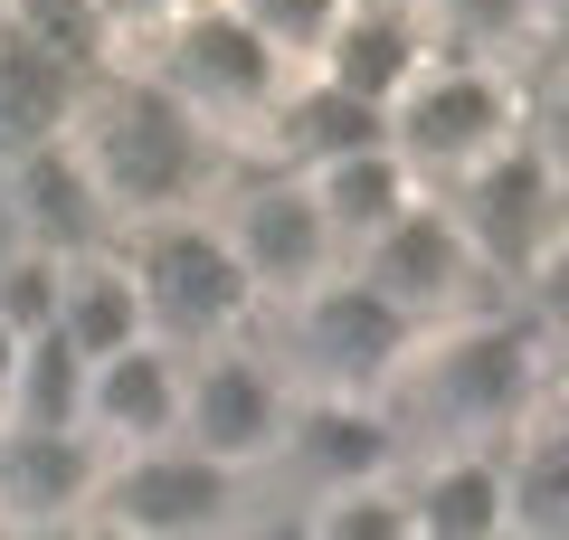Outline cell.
Listing matches in <instances>:
<instances>
[{"mask_svg": "<svg viewBox=\"0 0 569 540\" xmlns=\"http://www.w3.org/2000/svg\"><path fill=\"white\" fill-rule=\"evenodd\" d=\"M77 161L96 171L114 219L200 209L219 190V171H209V123L162 77H123L104 96H77Z\"/></svg>", "mask_w": 569, "mask_h": 540, "instance_id": "cell-1", "label": "cell"}, {"mask_svg": "<svg viewBox=\"0 0 569 540\" xmlns=\"http://www.w3.org/2000/svg\"><path fill=\"white\" fill-rule=\"evenodd\" d=\"M123 266H133V284H142L152 332L190 341V351L219 341V332H247V313H257V276H247V257L228 247L219 209H162V219H133Z\"/></svg>", "mask_w": 569, "mask_h": 540, "instance_id": "cell-2", "label": "cell"}, {"mask_svg": "<svg viewBox=\"0 0 569 540\" xmlns=\"http://www.w3.org/2000/svg\"><path fill=\"white\" fill-rule=\"evenodd\" d=\"M284 370L305 389H351V399H380L399 389L408 351H418V322L361 276V266H332L305 294H284V332H276Z\"/></svg>", "mask_w": 569, "mask_h": 540, "instance_id": "cell-3", "label": "cell"}, {"mask_svg": "<svg viewBox=\"0 0 569 540\" xmlns=\"http://www.w3.org/2000/svg\"><path fill=\"white\" fill-rule=\"evenodd\" d=\"M295 408H305V380L284 370L276 341L257 332H219L190 351V408H181V437L209 446L219 464H238V474H257V464H276L284 427H295Z\"/></svg>", "mask_w": 569, "mask_h": 540, "instance_id": "cell-4", "label": "cell"}, {"mask_svg": "<svg viewBox=\"0 0 569 540\" xmlns=\"http://www.w3.org/2000/svg\"><path fill=\"white\" fill-rule=\"evenodd\" d=\"M276 77H284V48L266 29H247L228 0H200V10H181L162 29V86L209 133H266V114L284 96Z\"/></svg>", "mask_w": 569, "mask_h": 540, "instance_id": "cell-5", "label": "cell"}, {"mask_svg": "<svg viewBox=\"0 0 569 540\" xmlns=\"http://www.w3.org/2000/svg\"><path fill=\"white\" fill-rule=\"evenodd\" d=\"M512 142V96L493 58H447L418 67V77L389 96V152L408 161L418 180H456L475 161H493Z\"/></svg>", "mask_w": 569, "mask_h": 540, "instance_id": "cell-6", "label": "cell"}, {"mask_svg": "<svg viewBox=\"0 0 569 540\" xmlns=\"http://www.w3.org/2000/svg\"><path fill=\"white\" fill-rule=\"evenodd\" d=\"M219 228L228 247L247 257V276H257V294H305L313 276H332L342 266V238H332V209L323 190H313V171H247L228 180V200H219Z\"/></svg>", "mask_w": 569, "mask_h": 540, "instance_id": "cell-7", "label": "cell"}, {"mask_svg": "<svg viewBox=\"0 0 569 540\" xmlns=\"http://www.w3.org/2000/svg\"><path fill=\"white\" fill-rule=\"evenodd\" d=\"M238 502H247V474L190 437L123 446L96 483V521H123V531H200V521H228Z\"/></svg>", "mask_w": 569, "mask_h": 540, "instance_id": "cell-8", "label": "cell"}, {"mask_svg": "<svg viewBox=\"0 0 569 540\" xmlns=\"http://www.w3.org/2000/svg\"><path fill=\"white\" fill-rule=\"evenodd\" d=\"M351 266H361L418 332H427V322H456V303L485 284V247L466 238V219H456L447 200H408Z\"/></svg>", "mask_w": 569, "mask_h": 540, "instance_id": "cell-9", "label": "cell"}, {"mask_svg": "<svg viewBox=\"0 0 569 540\" xmlns=\"http://www.w3.org/2000/svg\"><path fill=\"white\" fill-rule=\"evenodd\" d=\"M114 446L86 418H0V521H86Z\"/></svg>", "mask_w": 569, "mask_h": 540, "instance_id": "cell-10", "label": "cell"}, {"mask_svg": "<svg viewBox=\"0 0 569 540\" xmlns=\"http://www.w3.org/2000/svg\"><path fill=\"white\" fill-rule=\"evenodd\" d=\"M181 408H190V341L142 332V341H123V351L86 360V427H96L114 456L123 446L181 437Z\"/></svg>", "mask_w": 569, "mask_h": 540, "instance_id": "cell-11", "label": "cell"}, {"mask_svg": "<svg viewBox=\"0 0 569 540\" xmlns=\"http://www.w3.org/2000/svg\"><path fill=\"white\" fill-rule=\"evenodd\" d=\"M512 521L522 531H569V408H541L512 437Z\"/></svg>", "mask_w": 569, "mask_h": 540, "instance_id": "cell-12", "label": "cell"}, {"mask_svg": "<svg viewBox=\"0 0 569 540\" xmlns=\"http://www.w3.org/2000/svg\"><path fill=\"white\" fill-rule=\"evenodd\" d=\"M228 10L247 29H266L284 58H323V39L342 29V0H228Z\"/></svg>", "mask_w": 569, "mask_h": 540, "instance_id": "cell-13", "label": "cell"}, {"mask_svg": "<svg viewBox=\"0 0 569 540\" xmlns=\"http://www.w3.org/2000/svg\"><path fill=\"white\" fill-rule=\"evenodd\" d=\"M522 284H531V303H541V332H569V228L522 266Z\"/></svg>", "mask_w": 569, "mask_h": 540, "instance_id": "cell-14", "label": "cell"}, {"mask_svg": "<svg viewBox=\"0 0 569 540\" xmlns=\"http://www.w3.org/2000/svg\"><path fill=\"white\" fill-rule=\"evenodd\" d=\"M531 152L560 171V190H569V86H550L541 104H531Z\"/></svg>", "mask_w": 569, "mask_h": 540, "instance_id": "cell-15", "label": "cell"}, {"mask_svg": "<svg viewBox=\"0 0 569 540\" xmlns=\"http://www.w3.org/2000/svg\"><path fill=\"white\" fill-rule=\"evenodd\" d=\"M531 39H550L569 58V0H541V29H531Z\"/></svg>", "mask_w": 569, "mask_h": 540, "instance_id": "cell-16", "label": "cell"}, {"mask_svg": "<svg viewBox=\"0 0 569 540\" xmlns=\"http://www.w3.org/2000/svg\"><path fill=\"white\" fill-rule=\"evenodd\" d=\"M10 29H20V0H0V39H10Z\"/></svg>", "mask_w": 569, "mask_h": 540, "instance_id": "cell-17", "label": "cell"}, {"mask_svg": "<svg viewBox=\"0 0 569 540\" xmlns=\"http://www.w3.org/2000/svg\"><path fill=\"white\" fill-rule=\"evenodd\" d=\"M560 408H569V360H560Z\"/></svg>", "mask_w": 569, "mask_h": 540, "instance_id": "cell-18", "label": "cell"}]
</instances>
